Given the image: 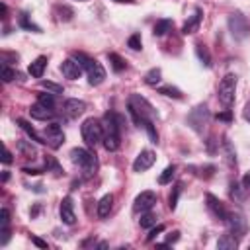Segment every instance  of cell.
I'll return each mask as SVG.
<instances>
[{"instance_id":"5b68a950","label":"cell","mask_w":250,"mask_h":250,"mask_svg":"<svg viewBox=\"0 0 250 250\" xmlns=\"http://www.w3.org/2000/svg\"><path fill=\"white\" fill-rule=\"evenodd\" d=\"M80 133H82V139H84V143H86L88 147H96V145L102 141V135H104L102 123H100L98 119H94V117H88V119H84V123L80 125Z\"/></svg>"},{"instance_id":"603a6c76","label":"cell","mask_w":250,"mask_h":250,"mask_svg":"<svg viewBox=\"0 0 250 250\" xmlns=\"http://www.w3.org/2000/svg\"><path fill=\"white\" fill-rule=\"evenodd\" d=\"M16 123L20 125V127H22V129H24V131H26L30 137H32V141H39V143H43V135H39V133H37V131L32 127V125L26 121V119H22V117H20V119H16Z\"/></svg>"},{"instance_id":"4dcf8cb0","label":"cell","mask_w":250,"mask_h":250,"mask_svg":"<svg viewBox=\"0 0 250 250\" xmlns=\"http://www.w3.org/2000/svg\"><path fill=\"white\" fill-rule=\"evenodd\" d=\"M196 53H197L199 61H201L205 67H211V57H209V51H207L203 45H196Z\"/></svg>"},{"instance_id":"5bb4252c","label":"cell","mask_w":250,"mask_h":250,"mask_svg":"<svg viewBox=\"0 0 250 250\" xmlns=\"http://www.w3.org/2000/svg\"><path fill=\"white\" fill-rule=\"evenodd\" d=\"M155 162H157V155H155L153 151H141L139 157H137L135 162H133V170H135V172H145V170H149Z\"/></svg>"},{"instance_id":"60d3db41","label":"cell","mask_w":250,"mask_h":250,"mask_svg":"<svg viewBox=\"0 0 250 250\" xmlns=\"http://www.w3.org/2000/svg\"><path fill=\"white\" fill-rule=\"evenodd\" d=\"M162 231H164V225H159L157 229H153V231L149 232V236H147V240H155V236H157V234H161Z\"/></svg>"},{"instance_id":"f1b7e54d","label":"cell","mask_w":250,"mask_h":250,"mask_svg":"<svg viewBox=\"0 0 250 250\" xmlns=\"http://www.w3.org/2000/svg\"><path fill=\"white\" fill-rule=\"evenodd\" d=\"M174 172H176V166H174V164L166 166V168L162 170V174L159 176V184H168V182H172V178H174Z\"/></svg>"},{"instance_id":"ac0fdd59","label":"cell","mask_w":250,"mask_h":250,"mask_svg":"<svg viewBox=\"0 0 250 250\" xmlns=\"http://www.w3.org/2000/svg\"><path fill=\"white\" fill-rule=\"evenodd\" d=\"M111 207H113V196H111V194H106V196L98 201V209H96L98 217H100V219H106V217L109 215Z\"/></svg>"},{"instance_id":"ba28073f","label":"cell","mask_w":250,"mask_h":250,"mask_svg":"<svg viewBox=\"0 0 250 250\" xmlns=\"http://www.w3.org/2000/svg\"><path fill=\"white\" fill-rule=\"evenodd\" d=\"M43 143L49 145L51 149H59L65 143V133L59 123H49L43 129Z\"/></svg>"},{"instance_id":"ffe728a7","label":"cell","mask_w":250,"mask_h":250,"mask_svg":"<svg viewBox=\"0 0 250 250\" xmlns=\"http://www.w3.org/2000/svg\"><path fill=\"white\" fill-rule=\"evenodd\" d=\"M45 67H47V57H37L32 65H30V69H28V72L34 76V78H41L43 76V72H45Z\"/></svg>"},{"instance_id":"d6986e66","label":"cell","mask_w":250,"mask_h":250,"mask_svg":"<svg viewBox=\"0 0 250 250\" xmlns=\"http://www.w3.org/2000/svg\"><path fill=\"white\" fill-rule=\"evenodd\" d=\"M201 18H203V14H201V10L199 8H196V12H194V16H190V20L184 24V28H182V32L188 36V34H194V32H197V28H199V24H201Z\"/></svg>"},{"instance_id":"52a82bcc","label":"cell","mask_w":250,"mask_h":250,"mask_svg":"<svg viewBox=\"0 0 250 250\" xmlns=\"http://www.w3.org/2000/svg\"><path fill=\"white\" fill-rule=\"evenodd\" d=\"M207 119H209V109H207L205 104H199V106H196V107L190 111V115H188V125H190L194 131L201 133L203 127L207 125Z\"/></svg>"},{"instance_id":"f6af8a7d","label":"cell","mask_w":250,"mask_h":250,"mask_svg":"<svg viewBox=\"0 0 250 250\" xmlns=\"http://www.w3.org/2000/svg\"><path fill=\"white\" fill-rule=\"evenodd\" d=\"M32 240H34V244H36V246H39V248H47V242H45V240H41V238H37V236H32Z\"/></svg>"},{"instance_id":"9a60e30c","label":"cell","mask_w":250,"mask_h":250,"mask_svg":"<svg viewBox=\"0 0 250 250\" xmlns=\"http://www.w3.org/2000/svg\"><path fill=\"white\" fill-rule=\"evenodd\" d=\"M59 213H61V221L65 225H74L76 223V215H74V205H72V199L67 196L63 197L61 205H59Z\"/></svg>"},{"instance_id":"e575fe53","label":"cell","mask_w":250,"mask_h":250,"mask_svg":"<svg viewBox=\"0 0 250 250\" xmlns=\"http://www.w3.org/2000/svg\"><path fill=\"white\" fill-rule=\"evenodd\" d=\"M127 45L133 49V51H141V47H143V41H141V36L139 34H133L129 39H127Z\"/></svg>"},{"instance_id":"681fc988","label":"cell","mask_w":250,"mask_h":250,"mask_svg":"<svg viewBox=\"0 0 250 250\" xmlns=\"http://www.w3.org/2000/svg\"><path fill=\"white\" fill-rule=\"evenodd\" d=\"M39 209H41V207H39V205H36V207H34V211H32V219H34V217H36V215H37V213H39Z\"/></svg>"},{"instance_id":"2e32d148","label":"cell","mask_w":250,"mask_h":250,"mask_svg":"<svg viewBox=\"0 0 250 250\" xmlns=\"http://www.w3.org/2000/svg\"><path fill=\"white\" fill-rule=\"evenodd\" d=\"M30 113H32L34 119H39V121H47V119L55 117L53 107H47V106H43V104H39V102L30 107Z\"/></svg>"},{"instance_id":"836d02e7","label":"cell","mask_w":250,"mask_h":250,"mask_svg":"<svg viewBox=\"0 0 250 250\" xmlns=\"http://www.w3.org/2000/svg\"><path fill=\"white\" fill-rule=\"evenodd\" d=\"M143 127L147 129V133H149L151 141H153V143H159V133H157V129H155V121H147V123H143Z\"/></svg>"},{"instance_id":"6da1fadb","label":"cell","mask_w":250,"mask_h":250,"mask_svg":"<svg viewBox=\"0 0 250 250\" xmlns=\"http://www.w3.org/2000/svg\"><path fill=\"white\" fill-rule=\"evenodd\" d=\"M119 127H121V117L113 111H107L102 119V141H104V147L107 151H117L119 145H121V135H119Z\"/></svg>"},{"instance_id":"d4e9b609","label":"cell","mask_w":250,"mask_h":250,"mask_svg":"<svg viewBox=\"0 0 250 250\" xmlns=\"http://www.w3.org/2000/svg\"><path fill=\"white\" fill-rule=\"evenodd\" d=\"M172 30V20H159L157 24H155V36H164L166 32H170Z\"/></svg>"},{"instance_id":"d6a6232c","label":"cell","mask_w":250,"mask_h":250,"mask_svg":"<svg viewBox=\"0 0 250 250\" xmlns=\"http://www.w3.org/2000/svg\"><path fill=\"white\" fill-rule=\"evenodd\" d=\"M57 14H59V20H61V22H69V20H72V16H74V12H72L69 6H59V8H57Z\"/></svg>"},{"instance_id":"4316f807","label":"cell","mask_w":250,"mask_h":250,"mask_svg":"<svg viewBox=\"0 0 250 250\" xmlns=\"http://www.w3.org/2000/svg\"><path fill=\"white\" fill-rule=\"evenodd\" d=\"M107 59H109V63H111V67H113V71H115V72L125 71V61H123L117 53H109V55H107Z\"/></svg>"},{"instance_id":"cb8c5ba5","label":"cell","mask_w":250,"mask_h":250,"mask_svg":"<svg viewBox=\"0 0 250 250\" xmlns=\"http://www.w3.org/2000/svg\"><path fill=\"white\" fill-rule=\"evenodd\" d=\"M159 94H164L168 98H174V100H182V90L172 86V84H166V86H161L159 88Z\"/></svg>"},{"instance_id":"f546056e","label":"cell","mask_w":250,"mask_h":250,"mask_svg":"<svg viewBox=\"0 0 250 250\" xmlns=\"http://www.w3.org/2000/svg\"><path fill=\"white\" fill-rule=\"evenodd\" d=\"M139 223H141V227H143V229H151V227H155V225H157V215H155V213H151V211H145Z\"/></svg>"},{"instance_id":"3957f363","label":"cell","mask_w":250,"mask_h":250,"mask_svg":"<svg viewBox=\"0 0 250 250\" xmlns=\"http://www.w3.org/2000/svg\"><path fill=\"white\" fill-rule=\"evenodd\" d=\"M71 161H72L76 166H80V168H82V172H84V176H86V178L94 176V172H96V168H98V161H96V157H94L90 151L80 149V147H76V149H72V151H71Z\"/></svg>"},{"instance_id":"7c38bea8","label":"cell","mask_w":250,"mask_h":250,"mask_svg":"<svg viewBox=\"0 0 250 250\" xmlns=\"http://www.w3.org/2000/svg\"><path fill=\"white\" fill-rule=\"evenodd\" d=\"M205 201H207V209H209V211H211L219 221H227L229 211H227L225 203H223V201H219V197H215L213 194H207V196H205Z\"/></svg>"},{"instance_id":"7dc6e473","label":"cell","mask_w":250,"mask_h":250,"mask_svg":"<svg viewBox=\"0 0 250 250\" xmlns=\"http://www.w3.org/2000/svg\"><path fill=\"white\" fill-rule=\"evenodd\" d=\"M242 115H244V119H246V121H250V102L244 106V109H242Z\"/></svg>"},{"instance_id":"f907efd6","label":"cell","mask_w":250,"mask_h":250,"mask_svg":"<svg viewBox=\"0 0 250 250\" xmlns=\"http://www.w3.org/2000/svg\"><path fill=\"white\" fill-rule=\"evenodd\" d=\"M78 2H86V0H78Z\"/></svg>"},{"instance_id":"9c48e42d","label":"cell","mask_w":250,"mask_h":250,"mask_svg":"<svg viewBox=\"0 0 250 250\" xmlns=\"http://www.w3.org/2000/svg\"><path fill=\"white\" fill-rule=\"evenodd\" d=\"M155 205H157V194L155 192H141L135 197L133 211L135 213H145V211H151Z\"/></svg>"},{"instance_id":"e0dca14e","label":"cell","mask_w":250,"mask_h":250,"mask_svg":"<svg viewBox=\"0 0 250 250\" xmlns=\"http://www.w3.org/2000/svg\"><path fill=\"white\" fill-rule=\"evenodd\" d=\"M65 111L71 115V117H78L86 111V102L82 100H76V98H71L65 102Z\"/></svg>"},{"instance_id":"277c9868","label":"cell","mask_w":250,"mask_h":250,"mask_svg":"<svg viewBox=\"0 0 250 250\" xmlns=\"http://www.w3.org/2000/svg\"><path fill=\"white\" fill-rule=\"evenodd\" d=\"M234 92H236V76L232 72L225 74L219 82V88H217V98L219 102L225 106V107H231L232 102H234Z\"/></svg>"},{"instance_id":"d590c367","label":"cell","mask_w":250,"mask_h":250,"mask_svg":"<svg viewBox=\"0 0 250 250\" xmlns=\"http://www.w3.org/2000/svg\"><path fill=\"white\" fill-rule=\"evenodd\" d=\"M41 86L53 94H63V86L61 84H55V82H49V80H41Z\"/></svg>"},{"instance_id":"8d00e7d4","label":"cell","mask_w":250,"mask_h":250,"mask_svg":"<svg viewBox=\"0 0 250 250\" xmlns=\"http://www.w3.org/2000/svg\"><path fill=\"white\" fill-rule=\"evenodd\" d=\"M14 78H16V71L10 69L8 65H2V80L4 82H12Z\"/></svg>"},{"instance_id":"484cf974","label":"cell","mask_w":250,"mask_h":250,"mask_svg":"<svg viewBox=\"0 0 250 250\" xmlns=\"http://www.w3.org/2000/svg\"><path fill=\"white\" fill-rule=\"evenodd\" d=\"M161 76H162L161 69H151V71L145 74V82H147L149 86H157V84L161 82Z\"/></svg>"},{"instance_id":"83f0119b","label":"cell","mask_w":250,"mask_h":250,"mask_svg":"<svg viewBox=\"0 0 250 250\" xmlns=\"http://www.w3.org/2000/svg\"><path fill=\"white\" fill-rule=\"evenodd\" d=\"M45 166H47V170H51V172H55V174H63V168H61V164L57 162V159L55 157H51V155H45Z\"/></svg>"},{"instance_id":"ee69618b","label":"cell","mask_w":250,"mask_h":250,"mask_svg":"<svg viewBox=\"0 0 250 250\" xmlns=\"http://www.w3.org/2000/svg\"><path fill=\"white\" fill-rule=\"evenodd\" d=\"M2 162H4V164H10V162H12V153H10L6 147H4V157H2Z\"/></svg>"},{"instance_id":"44dd1931","label":"cell","mask_w":250,"mask_h":250,"mask_svg":"<svg viewBox=\"0 0 250 250\" xmlns=\"http://www.w3.org/2000/svg\"><path fill=\"white\" fill-rule=\"evenodd\" d=\"M18 151H20L26 159H32V161L37 159V149H36V145H32V141H20V143H18Z\"/></svg>"},{"instance_id":"4fadbf2b","label":"cell","mask_w":250,"mask_h":250,"mask_svg":"<svg viewBox=\"0 0 250 250\" xmlns=\"http://www.w3.org/2000/svg\"><path fill=\"white\" fill-rule=\"evenodd\" d=\"M82 71H84V69H82V65H80L76 59H67V61L61 63V72H63L65 78L76 80V78H80Z\"/></svg>"},{"instance_id":"f35d334b","label":"cell","mask_w":250,"mask_h":250,"mask_svg":"<svg viewBox=\"0 0 250 250\" xmlns=\"http://www.w3.org/2000/svg\"><path fill=\"white\" fill-rule=\"evenodd\" d=\"M8 225H10V211L4 207L2 211H0V227H2V229H8Z\"/></svg>"},{"instance_id":"7a4b0ae2","label":"cell","mask_w":250,"mask_h":250,"mask_svg":"<svg viewBox=\"0 0 250 250\" xmlns=\"http://www.w3.org/2000/svg\"><path fill=\"white\" fill-rule=\"evenodd\" d=\"M127 109H129V113H131V117L135 119L137 125H143V123H147V121H155V115H157V111H155V107L151 106V102H149L147 98L139 96V94H133V96L129 98Z\"/></svg>"},{"instance_id":"74e56055","label":"cell","mask_w":250,"mask_h":250,"mask_svg":"<svg viewBox=\"0 0 250 250\" xmlns=\"http://www.w3.org/2000/svg\"><path fill=\"white\" fill-rule=\"evenodd\" d=\"M37 102H39V104H43V106H47V107H53V106H55V98H53V94H39Z\"/></svg>"},{"instance_id":"ab89813d","label":"cell","mask_w":250,"mask_h":250,"mask_svg":"<svg viewBox=\"0 0 250 250\" xmlns=\"http://www.w3.org/2000/svg\"><path fill=\"white\" fill-rule=\"evenodd\" d=\"M178 196H180V186H176V188H174V192L170 194V203H168V205H170V209H172V211H174V209H176V205H178Z\"/></svg>"},{"instance_id":"7bdbcfd3","label":"cell","mask_w":250,"mask_h":250,"mask_svg":"<svg viewBox=\"0 0 250 250\" xmlns=\"http://www.w3.org/2000/svg\"><path fill=\"white\" fill-rule=\"evenodd\" d=\"M242 188L250 192V172H246V174L242 176Z\"/></svg>"},{"instance_id":"c3c4849f","label":"cell","mask_w":250,"mask_h":250,"mask_svg":"<svg viewBox=\"0 0 250 250\" xmlns=\"http://www.w3.org/2000/svg\"><path fill=\"white\" fill-rule=\"evenodd\" d=\"M113 2H119V4H135V0H113Z\"/></svg>"},{"instance_id":"8fae6325","label":"cell","mask_w":250,"mask_h":250,"mask_svg":"<svg viewBox=\"0 0 250 250\" xmlns=\"http://www.w3.org/2000/svg\"><path fill=\"white\" fill-rule=\"evenodd\" d=\"M86 74H88V82L92 84V86H98V84H102L104 80H106V71H104V67L96 61V59H90V63L86 65Z\"/></svg>"},{"instance_id":"7402d4cb","label":"cell","mask_w":250,"mask_h":250,"mask_svg":"<svg viewBox=\"0 0 250 250\" xmlns=\"http://www.w3.org/2000/svg\"><path fill=\"white\" fill-rule=\"evenodd\" d=\"M236 246H238V240L234 238V234H223L217 240V248H221V250H234Z\"/></svg>"},{"instance_id":"30bf717a","label":"cell","mask_w":250,"mask_h":250,"mask_svg":"<svg viewBox=\"0 0 250 250\" xmlns=\"http://www.w3.org/2000/svg\"><path fill=\"white\" fill-rule=\"evenodd\" d=\"M227 223H229L231 234H234L236 238L244 236V234H246V231H248V223H246V219H244V215H242V213H229Z\"/></svg>"},{"instance_id":"bcb514c9","label":"cell","mask_w":250,"mask_h":250,"mask_svg":"<svg viewBox=\"0 0 250 250\" xmlns=\"http://www.w3.org/2000/svg\"><path fill=\"white\" fill-rule=\"evenodd\" d=\"M24 172L30 174V176H39L41 174V170H37V168H24Z\"/></svg>"},{"instance_id":"1f68e13d","label":"cell","mask_w":250,"mask_h":250,"mask_svg":"<svg viewBox=\"0 0 250 250\" xmlns=\"http://www.w3.org/2000/svg\"><path fill=\"white\" fill-rule=\"evenodd\" d=\"M20 26L24 28V30H30V32H36V34H39L41 30H39V26H36L34 22H30L28 20V14H22L20 16Z\"/></svg>"},{"instance_id":"b9f144b4","label":"cell","mask_w":250,"mask_h":250,"mask_svg":"<svg viewBox=\"0 0 250 250\" xmlns=\"http://www.w3.org/2000/svg\"><path fill=\"white\" fill-rule=\"evenodd\" d=\"M217 119H219V121H231L232 115H231V111L227 109V111H223V113H217Z\"/></svg>"},{"instance_id":"8992f818","label":"cell","mask_w":250,"mask_h":250,"mask_svg":"<svg viewBox=\"0 0 250 250\" xmlns=\"http://www.w3.org/2000/svg\"><path fill=\"white\" fill-rule=\"evenodd\" d=\"M229 32L236 41H242L250 34V24H248L246 16L240 12H232L229 16Z\"/></svg>"}]
</instances>
